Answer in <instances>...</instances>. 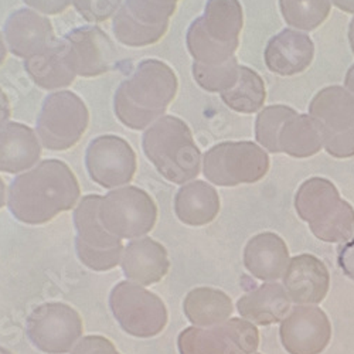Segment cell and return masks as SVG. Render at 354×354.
<instances>
[{
    "label": "cell",
    "instance_id": "cell-29",
    "mask_svg": "<svg viewBox=\"0 0 354 354\" xmlns=\"http://www.w3.org/2000/svg\"><path fill=\"white\" fill-rule=\"evenodd\" d=\"M220 95L230 109L240 113H254L263 106L267 91L262 78L254 70L240 66L237 82Z\"/></svg>",
    "mask_w": 354,
    "mask_h": 354
},
{
    "label": "cell",
    "instance_id": "cell-16",
    "mask_svg": "<svg viewBox=\"0 0 354 354\" xmlns=\"http://www.w3.org/2000/svg\"><path fill=\"white\" fill-rule=\"evenodd\" d=\"M85 167L91 180L104 189L128 186L136 173V155L121 136L102 135L90 142L85 152Z\"/></svg>",
    "mask_w": 354,
    "mask_h": 354
},
{
    "label": "cell",
    "instance_id": "cell-24",
    "mask_svg": "<svg viewBox=\"0 0 354 354\" xmlns=\"http://www.w3.org/2000/svg\"><path fill=\"white\" fill-rule=\"evenodd\" d=\"M289 261V251L285 241L274 232L255 235L244 250L247 271L261 281H277L282 278Z\"/></svg>",
    "mask_w": 354,
    "mask_h": 354
},
{
    "label": "cell",
    "instance_id": "cell-41",
    "mask_svg": "<svg viewBox=\"0 0 354 354\" xmlns=\"http://www.w3.org/2000/svg\"><path fill=\"white\" fill-rule=\"evenodd\" d=\"M348 41H350V47H351V51L354 54V17L351 19L350 24H348Z\"/></svg>",
    "mask_w": 354,
    "mask_h": 354
},
{
    "label": "cell",
    "instance_id": "cell-34",
    "mask_svg": "<svg viewBox=\"0 0 354 354\" xmlns=\"http://www.w3.org/2000/svg\"><path fill=\"white\" fill-rule=\"evenodd\" d=\"M28 9L44 16H55L66 12L73 0H23Z\"/></svg>",
    "mask_w": 354,
    "mask_h": 354
},
{
    "label": "cell",
    "instance_id": "cell-19",
    "mask_svg": "<svg viewBox=\"0 0 354 354\" xmlns=\"http://www.w3.org/2000/svg\"><path fill=\"white\" fill-rule=\"evenodd\" d=\"M8 51L19 58H30L55 43V33L47 16L24 8L15 10L3 26Z\"/></svg>",
    "mask_w": 354,
    "mask_h": 354
},
{
    "label": "cell",
    "instance_id": "cell-12",
    "mask_svg": "<svg viewBox=\"0 0 354 354\" xmlns=\"http://www.w3.org/2000/svg\"><path fill=\"white\" fill-rule=\"evenodd\" d=\"M109 308L124 332L139 339L155 337L167 323V310L156 293L131 281L116 283L109 295Z\"/></svg>",
    "mask_w": 354,
    "mask_h": 354
},
{
    "label": "cell",
    "instance_id": "cell-20",
    "mask_svg": "<svg viewBox=\"0 0 354 354\" xmlns=\"http://www.w3.org/2000/svg\"><path fill=\"white\" fill-rule=\"evenodd\" d=\"M283 288L297 305H317L329 292L330 275L319 258L302 254L290 258L282 277Z\"/></svg>",
    "mask_w": 354,
    "mask_h": 354
},
{
    "label": "cell",
    "instance_id": "cell-11",
    "mask_svg": "<svg viewBox=\"0 0 354 354\" xmlns=\"http://www.w3.org/2000/svg\"><path fill=\"white\" fill-rule=\"evenodd\" d=\"M98 217L104 228L121 240L142 239L158 220L153 198L135 186L113 189L101 197Z\"/></svg>",
    "mask_w": 354,
    "mask_h": 354
},
{
    "label": "cell",
    "instance_id": "cell-10",
    "mask_svg": "<svg viewBox=\"0 0 354 354\" xmlns=\"http://www.w3.org/2000/svg\"><path fill=\"white\" fill-rule=\"evenodd\" d=\"M101 197L98 194L84 196L74 209L75 250L78 259L97 272L113 270L121 263L124 245L122 240L109 234L100 221L98 209Z\"/></svg>",
    "mask_w": 354,
    "mask_h": 354
},
{
    "label": "cell",
    "instance_id": "cell-28",
    "mask_svg": "<svg viewBox=\"0 0 354 354\" xmlns=\"http://www.w3.org/2000/svg\"><path fill=\"white\" fill-rule=\"evenodd\" d=\"M231 298L214 288H196L187 293L183 312L193 326L212 328L225 322L232 315Z\"/></svg>",
    "mask_w": 354,
    "mask_h": 354
},
{
    "label": "cell",
    "instance_id": "cell-31",
    "mask_svg": "<svg viewBox=\"0 0 354 354\" xmlns=\"http://www.w3.org/2000/svg\"><path fill=\"white\" fill-rule=\"evenodd\" d=\"M240 64L237 58L232 57L230 62L220 66H201L193 63L192 74L198 86L207 93L223 94L235 85L239 80Z\"/></svg>",
    "mask_w": 354,
    "mask_h": 354
},
{
    "label": "cell",
    "instance_id": "cell-25",
    "mask_svg": "<svg viewBox=\"0 0 354 354\" xmlns=\"http://www.w3.org/2000/svg\"><path fill=\"white\" fill-rule=\"evenodd\" d=\"M24 70L41 90L53 93L63 91L77 78L68 63L63 39H57L43 53L24 60Z\"/></svg>",
    "mask_w": 354,
    "mask_h": 354
},
{
    "label": "cell",
    "instance_id": "cell-3",
    "mask_svg": "<svg viewBox=\"0 0 354 354\" xmlns=\"http://www.w3.org/2000/svg\"><path fill=\"white\" fill-rule=\"evenodd\" d=\"M142 149L155 169L174 185L193 182L201 170V152L189 125L180 118L165 115L142 136Z\"/></svg>",
    "mask_w": 354,
    "mask_h": 354
},
{
    "label": "cell",
    "instance_id": "cell-33",
    "mask_svg": "<svg viewBox=\"0 0 354 354\" xmlns=\"http://www.w3.org/2000/svg\"><path fill=\"white\" fill-rule=\"evenodd\" d=\"M71 354H121L116 350L113 343L102 336H85L75 347Z\"/></svg>",
    "mask_w": 354,
    "mask_h": 354
},
{
    "label": "cell",
    "instance_id": "cell-42",
    "mask_svg": "<svg viewBox=\"0 0 354 354\" xmlns=\"http://www.w3.org/2000/svg\"><path fill=\"white\" fill-rule=\"evenodd\" d=\"M0 354H13V353H12V351H9L8 348H5V347L0 346Z\"/></svg>",
    "mask_w": 354,
    "mask_h": 354
},
{
    "label": "cell",
    "instance_id": "cell-37",
    "mask_svg": "<svg viewBox=\"0 0 354 354\" xmlns=\"http://www.w3.org/2000/svg\"><path fill=\"white\" fill-rule=\"evenodd\" d=\"M330 2L340 10L354 15V0H330Z\"/></svg>",
    "mask_w": 354,
    "mask_h": 354
},
{
    "label": "cell",
    "instance_id": "cell-22",
    "mask_svg": "<svg viewBox=\"0 0 354 354\" xmlns=\"http://www.w3.org/2000/svg\"><path fill=\"white\" fill-rule=\"evenodd\" d=\"M121 267L131 282L149 286L166 277L170 262L167 251L160 243L149 237H142L132 240L124 248Z\"/></svg>",
    "mask_w": 354,
    "mask_h": 354
},
{
    "label": "cell",
    "instance_id": "cell-30",
    "mask_svg": "<svg viewBox=\"0 0 354 354\" xmlns=\"http://www.w3.org/2000/svg\"><path fill=\"white\" fill-rule=\"evenodd\" d=\"M279 8L288 26L312 32L328 19L330 0H279Z\"/></svg>",
    "mask_w": 354,
    "mask_h": 354
},
{
    "label": "cell",
    "instance_id": "cell-9",
    "mask_svg": "<svg viewBox=\"0 0 354 354\" xmlns=\"http://www.w3.org/2000/svg\"><path fill=\"white\" fill-rule=\"evenodd\" d=\"M90 124L85 102L68 90L55 91L46 97L36 121V133L41 146L53 152L74 147Z\"/></svg>",
    "mask_w": 354,
    "mask_h": 354
},
{
    "label": "cell",
    "instance_id": "cell-8",
    "mask_svg": "<svg viewBox=\"0 0 354 354\" xmlns=\"http://www.w3.org/2000/svg\"><path fill=\"white\" fill-rule=\"evenodd\" d=\"M268 170V153L254 142H223L210 147L203 158L205 179L220 187L257 183Z\"/></svg>",
    "mask_w": 354,
    "mask_h": 354
},
{
    "label": "cell",
    "instance_id": "cell-26",
    "mask_svg": "<svg viewBox=\"0 0 354 354\" xmlns=\"http://www.w3.org/2000/svg\"><path fill=\"white\" fill-rule=\"evenodd\" d=\"M290 302L283 285L271 282L244 295L237 302V309L248 322L258 326H270L286 317L290 310Z\"/></svg>",
    "mask_w": 354,
    "mask_h": 354
},
{
    "label": "cell",
    "instance_id": "cell-15",
    "mask_svg": "<svg viewBox=\"0 0 354 354\" xmlns=\"http://www.w3.org/2000/svg\"><path fill=\"white\" fill-rule=\"evenodd\" d=\"M258 346L255 324L239 317L212 328L190 326L177 337L180 354H255Z\"/></svg>",
    "mask_w": 354,
    "mask_h": 354
},
{
    "label": "cell",
    "instance_id": "cell-36",
    "mask_svg": "<svg viewBox=\"0 0 354 354\" xmlns=\"http://www.w3.org/2000/svg\"><path fill=\"white\" fill-rule=\"evenodd\" d=\"M12 115V108H10V101L6 95V93L0 88V128L5 127Z\"/></svg>",
    "mask_w": 354,
    "mask_h": 354
},
{
    "label": "cell",
    "instance_id": "cell-4",
    "mask_svg": "<svg viewBox=\"0 0 354 354\" xmlns=\"http://www.w3.org/2000/svg\"><path fill=\"white\" fill-rule=\"evenodd\" d=\"M244 24L239 0H207L203 16L189 27L186 46L193 63L220 66L235 57Z\"/></svg>",
    "mask_w": 354,
    "mask_h": 354
},
{
    "label": "cell",
    "instance_id": "cell-27",
    "mask_svg": "<svg viewBox=\"0 0 354 354\" xmlns=\"http://www.w3.org/2000/svg\"><path fill=\"white\" fill-rule=\"evenodd\" d=\"M220 212L216 189L203 180L183 185L174 197V213L183 224L200 227L210 224Z\"/></svg>",
    "mask_w": 354,
    "mask_h": 354
},
{
    "label": "cell",
    "instance_id": "cell-13",
    "mask_svg": "<svg viewBox=\"0 0 354 354\" xmlns=\"http://www.w3.org/2000/svg\"><path fill=\"white\" fill-rule=\"evenodd\" d=\"M179 0H124L112 17V32L127 47L140 48L160 41Z\"/></svg>",
    "mask_w": 354,
    "mask_h": 354
},
{
    "label": "cell",
    "instance_id": "cell-7",
    "mask_svg": "<svg viewBox=\"0 0 354 354\" xmlns=\"http://www.w3.org/2000/svg\"><path fill=\"white\" fill-rule=\"evenodd\" d=\"M309 116L324 151L337 159L354 156V97L346 88L320 90L309 105Z\"/></svg>",
    "mask_w": 354,
    "mask_h": 354
},
{
    "label": "cell",
    "instance_id": "cell-43",
    "mask_svg": "<svg viewBox=\"0 0 354 354\" xmlns=\"http://www.w3.org/2000/svg\"><path fill=\"white\" fill-rule=\"evenodd\" d=\"M255 354H257V353H255Z\"/></svg>",
    "mask_w": 354,
    "mask_h": 354
},
{
    "label": "cell",
    "instance_id": "cell-14",
    "mask_svg": "<svg viewBox=\"0 0 354 354\" xmlns=\"http://www.w3.org/2000/svg\"><path fill=\"white\" fill-rule=\"evenodd\" d=\"M82 332L84 324L80 313L60 302L35 308L26 323L28 340L46 354L70 353L81 340Z\"/></svg>",
    "mask_w": 354,
    "mask_h": 354
},
{
    "label": "cell",
    "instance_id": "cell-40",
    "mask_svg": "<svg viewBox=\"0 0 354 354\" xmlns=\"http://www.w3.org/2000/svg\"><path fill=\"white\" fill-rule=\"evenodd\" d=\"M8 196H6V186L2 180V177H0V209L3 207V205L8 203Z\"/></svg>",
    "mask_w": 354,
    "mask_h": 354
},
{
    "label": "cell",
    "instance_id": "cell-18",
    "mask_svg": "<svg viewBox=\"0 0 354 354\" xmlns=\"http://www.w3.org/2000/svg\"><path fill=\"white\" fill-rule=\"evenodd\" d=\"M279 336L289 354H320L332 339V324L320 308L297 305L281 322Z\"/></svg>",
    "mask_w": 354,
    "mask_h": 354
},
{
    "label": "cell",
    "instance_id": "cell-1",
    "mask_svg": "<svg viewBox=\"0 0 354 354\" xmlns=\"http://www.w3.org/2000/svg\"><path fill=\"white\" fill-rule=\"evenodd\" d=\"M80 196V183L68 165L46 159L15 177L8 190V207L20 223L40 225L74 209Z\"/></svg>",
    "mask_w": 354,
    "mask_h": 354
},
{
    "label": "cell",
    "instance_id": "cell-6",
    "mask_svg": "<svg viewBox=\"0 0 354 354\" xmlns=\"http://www.w3.org/2000/svg\"><path fill=\"white\" fill-rule=\"evenodd\" d=\"M255 139L262 149L292 158H310L323 147L310 116L286 105L267 106L258 113Z\"/></svg>",
    "mask_w": 354,
    "mask_h": 354
},
{
    "label": "cell",
    "instance_id": "cell-17",
    "mask_svg": "<svg viewBox=\"0 0 354 354\" xmlns=\"http://www.w3.org/2000/svg\"><path fill=\"white\" fill-rule=\"evenodd\" d=\"M68 63L77 77L94 78L111 70L116 60L112 40L98 26H82L63 37Z\"/></svg>",
    "mask_w": 354,
    "mask_h": 354
},
{
    "label": "cell",
    "instance_id": "cell-5",
    "mask_svg": "<svg viewBox=\"0 0 354 354\" xmlns=\"http://www.w3.org/2000/svg\"><path fill=\"white\" fill-rule=\"evenodd\" d=\"M295 209L320 241L346 243L354 234V209L323 177H312L301 185L295 196Z\"/></svg>",
    "mask_w": 354,
    "mask_h": 354
},
{
    "label": "cell",
    "instance_id": "cell-39",
    "mask_svg": "<svg viewBox=\"0 0 354 354\" xmlns=\"http://www.w3.org/2000/svg\"><path fill=\"white\" fill-rule=\"evenodd\" d=\"M6 55H8V46L5 41V37L0 33V66H2L6 60Z\"/></svg>",
    "mask_w": 354,
    "mask_h": 354
},
{
    "label": "cell",
    "instance_id": "cell-35",
    "mask_svg": "<svg viewBox=\"0 0 354 354\" xmlns=\"http://www.w3.org/2000/svg\"><path fill=\"white\" fill-rule=\"evenodd\" d=\"M337 263L344 275L354 281V234L348 241L339 247Z\"/></svg>",
    "mask_w": 354,
    "mask_h": 354
},
{
    "label": "cell",
    "instance_id": "cell-38",
    "mask_svg": "<svg viewBox=\"0 0 354 354\" xmlns=\"http://www.w3.org/2000/svg\"><path fill=\"white\" fill-rule=\"evenodd\" d=\"M344 86H346V90L354 97V64L348 68V71L346 74Z\"/></svg>",
    "mask_w": 354,
    "mask_h": 354
},
{
    "label": "cell",
    "instance_id": "cell-23",
    "mask_svg": "<svg viewBox=\"0 0 354 354\" xmlns=\"http://www.w3.org/2000/svg\"><path fill=\"white\" fill-rule=\"evenodd\" d=\"M41 142L30 127L8 122L0 128V171L21 174L33 169L41 158Z\"/></svg>",
    "mask_w": 354,
    "mask_h": 354
},
{
    "label": "cell",
    "instance_id": "cell-32",
    "mask_svg": "<svg viewBox=\"0 0 354 354\" xmlns=\"http://www.w3.org/2000/svg\"><path fill=\"white\" fill-rule=\"evenodd\" d=\"M124 0H73L75 12L88 23H102L113 17Z\"/></svg>",
    "mask_w": 354,
    "mask_h": 354
},
{
    "label": "cell",
    "instance_id": "cell-21",
    "mask_svg": "<svg viewBox=\"0 0 354 354\" xmlns=\"http://www.w3.org/2000/svg\"><path fill=\"white\" fill-rule=\"evenodd\" d=\"M315 44L299 30L285 28L274 36L263 51V60L274 74L289 77L304 73L313 62Z\"/></svg>",
    "mask_w": 354,
    "mask_h": 354
},
{
    "label": "cell",
    "instance_id": "cell-2",
    "mask_svg": "<svg viewBox=\"0 0 354 354\" xmlns=\"http://www.w3.org/2000/svg\"><path fill=\"white\" fill-rule=\"evenodd\" d=\"M177 88L179 81L169 64L156 58L143 60L115 91L113 112L118 121L132 131L147 129L165 116Z\"/></svg>",
    "mask_w": 354,
    "mask_h": 354
}]
</instances>
